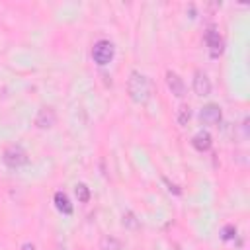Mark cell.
Listing matches in <instances>:
<instances>
[{"mask_svg": "<svg viewBox=\"0 0 250 250\" xmlns=\"http://www.w3.org/2000/svg\"><path fill=\"white\" fill-rule=\"evenodd\" d=\"M199 119L205 123V125H217L221 121V107L215 105V104H207L201 107L199 111Z\"/></svg>", "mask_w": 250, "mask_h": 250, "instance_id": "cell-5", "label": "cell"}, {"mask_svg": "<svg viewBox=\"0 0 250 250\" xmlns=\"http://www.w3.org/2000/svg\"><path fill=\"white\" fill-rule=\"evenodd\" d=\"M193 92L197 96H209V92H211V80L203 70L193 72Z\"/></svg>", "mask_w": 250, "mask_h": 250, "instance_id": "cell-4", "label": "cell"}, {"mask_svg": "<svg viewBox=\"0 0 250 250\" xmlns=\"http://www.w3.org/2000/svg\"><path fill=\"white\" fill-rule=\"evenodd\" d=\"M21 250H35V246L27 242V244H23V246H21Z\"/></svg>", "mask_w": 250, "mask_h": 250, "instance_id": "cell-16", "label": "cell"}, {"mask_svg": "<svg viewBox=\"0 0 250 250\" xmlns=\"http://www.w3.org/2000/svg\"><path fill=\"white\" fill-rule=\"evenodd\" d=\"M102 248L104 250H121V242L113 236H104L102 238Z\"/></svg>", "mask_w": 250, "mask_h": 250, "instance_id": "cell-12", "label": "cell"}, {"mask_svg": "<svg viewBox=\"0 0 250 250\" xmlns=\"http://www.w3.org/2000/svg\"><path fill=\"white\" fill-rule=\"evenodd\" d=\"M189 117H191V111H189V105H186V104H182V105L178 107V111H176V121H178V125H188V121H189Z\"/></svg>", "mask_w": 250, "mask_h": 250, "instance_id": "cell-11", "label": "cell"}, {"mask_svg": "<svg viewBox=\"0 0 250 250\" xmlns=\"http://www.w3.org/2000/svg\"><path fill=\"white\" fill-rule=\"evenodd\" d=\"M211 135L207 133V131H199V133H195L193 135V139H191V145L199 150V152H203V150H209L211 148Z\"/></svg>", "mask_w": 250, "mask_h": 250, "instance_id": "cell-9", "label": "cell"}, {"mask_svg": "<svg viewBox=\"0 0 250 250\" xmlns=\"http://www.w3.org/2000/svg\"><path fill=\"white\" fill-rule=\"evenodd\" d=\"M55 121H57V115H55V111H53L51 107L39 109V113H37V117H35V125H37L39 129H49V127L55 125Z\"/></svg>", "mask_w": 250, "mask_h": 250, "instance_id": "cell-8", "label": "cell"}, {"mask_svg": "<svg viewBox=\"0 0 250 250\" xmlns=\"http://www.w3.org/2000/svg\"><path fill=\"white\" fill-rule=\"evenodd\" d=\"M92 57H94V62H98L100 66L107 64L113 59V45L107 39H100L92 49Z\"/></svg>", "mask_w": 250, "mask_h": 250, "instance_id": "cell-3", "label": "cell"}, {"mask_svg": "<svg viewBox=\"0 0 250 250\" xmlns=\"http://www.w3.org/2000/svg\"><path fill=\"white\" fill-rule=\"evenodd\" d=\"M123 225L127 227V229H139V221L135 219V215L131 213V211H127V213H123Z\"/></svg>", "mask_w": 250, "mask_h": 250, "instance_id": "cell-14", "label": "cell"}, {"mask_svg": "<svg viewBox=\"0 0 250 250\" xmlns=\"http://www.w3.org/2000/svg\"><path fill=\"white\" fill-rule=\"evenodd\" d=\"M127 92H129V98L137 104H143L148 100L150 96V82L145 74H141L139 70H131L129 74V80H127Z\"/></svg>", "mask_w": 250, "mask_h": 250, "instance_id": "cell-1", "label": "cell"}, {"mask_svg": "<svg viewBox=\"0 0 250 250\" xmlns=\"http://www.w3.org/2000/svg\"><path fill=\"white\" fill-rule=\"evenodd\" d=\"M2 160L10 168H21L23 164H27V152L20 145H10V146L4 148Z\"/></svg>", "mask_w": 250, "mask_h": 250, "instance_id": "cell-2", "label": "cell"}, {"mask_svg": "<svg viewBox=\"0 0 250 250\" xmlns=\"http://www.w3.org/2000/svg\"><path fill=\"white\" fill-rule=\"evenodd\" d=\"M76 197H78L80 203H88V199H90V189H88L86 184H78V186H76Z\"/></svg>", "mask_w": 250, "mask_h": 250, "instance_id": "cell-13", "label": "cell"}, {"mask_svg": "<svg viewBox=\"0 0 250 250\" xmlns=\"http://www.w3.org/2000/svg\"><path fill=\"white\" fill-rule=\"evenodd\" d=\"M166 84H168V88L172 90L174 96L182 98L186 94V84H184V80L174 70H166Z\"/></svg>", "mask_w": 250, "mask_h": 250, "instance_id": "cell-7", "label": "cell"}, {"mask_svg": "<svg viewBox=\"0 0 250 250\" xmlns=\"http://www.w3.org/2000/svg\"><path fill=\"white\" fill-rule=\"evenodd\" d=\"M205 43H207V47H209V51H211L213 57L221 55V51H223V39H221V35H219V31L215 27H209L205 31Z\"/></svg>", "mask_w": 250, "mask_h": 250, "instance_id": "cell-6", "label": "cell"}, {"mask_svg": "<svg viewBox=\"0 0 250 250\" xmlns=\"http://www.w3.org/2000/svg\"><path fill=\"white\" fill-rule=\"evenodd\" d=\"M53 199H55V205H57V209L61 213H64V215H70L72 213V203H70V199H68V195L64 191H57Z\"/></svg>", "mask_w": 250, "mask_h": 250, "instance_id": "cell-10", "label": "cell"}, {"mask_svg": "<svg viewBox=\"0 0 250 250\" xmlns=\"http://www.w3.org/2000/svg\"><path fill=\"white\" fill-rule=\"evenodd\" d=\"M53 250H66V248H64V246H55Z\"/></svg>", "mask_w": 250, "mask_h": 250, "instance_id": "cell-17", "label": "cell"}, {"mask_svg": "<svg viewBox=\"0 0 250 250\" xmlns=\"http://www.w3.org/2000/svg\"><path fill=\"white\" fill-rule=\"evenodd\" d=\"M234 234H236V229H234L232 225H227V227L223 229V238H225V240H229V238H232Z\"/></svg>", "mask_w": 250, "mask_h": 250, "instance_id": "cell-15", "label": "cell"}]
</instances>
